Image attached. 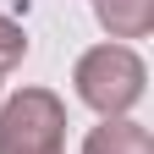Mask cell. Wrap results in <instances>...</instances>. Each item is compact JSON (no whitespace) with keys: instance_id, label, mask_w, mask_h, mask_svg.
<instances>
[{"instance_id":"277c9868","label":"cell","mask_w":154,"mask_h":154,"mask_svg":"<svg viewBox=\"0 0 154 154\" xmlns=\"http://www.w3.org/2000/svg\"><path fill=\"white\" fill-rule=\"evenodd\" d=\"M94 17L110 33V44H127L154 28V0H94Z\"/></svg>"},{"instance_id":"3957f363","label":"cell","mask_w":154,"mask_h":154,"mask_svg":"<svg viewBox=\"0 0 154 154\" xmlns=\"http://www.w3.org/2000/svg\"><path fill=\"white\" fill-rule=\"evenodd\" d=\"M83 154H154V132L132 116H116V121H99L83 138Z\"/></svg>"},{"instance_id":"7a4b0ae2","label":"cell","mask_w":154,"mask_h":154,"mask_svg":"<svg viewBox=\"0 0 154 154\" xmlns=\"http://www.w3.org/2000/svg\"><path fill=\"white\" fill-rule=\"evenodd\" d=\"M0 154H66V105L50 88L0 99Z\"/></svg>"},{"instance_id":"6da1fadb","label":"cell","mask_w":154,"mask_h":154,"mask_svg":"<svg viewBox=\"0 0 154 154\" xmlns=\"http://www.w3.org/2000/svg\"><path fill=\"white\" fill-rule=\"evenodd\" d=\"M72 88H77V99L88 110H99L105 121H116V116H132V105L143 99L149 66H143V55L132 44H94V50L77 55Z\"/></svg>"},{"instance_id":"5b68a950","label":"cell","mask_w":154,"mask_h":154,"mask_svg":"<svg viewBox=\"0 0 154 154\" xmlns=\"http://www.w3.org/2000/svg\"><path fill=\"white\" fill-rule=\"evenodd\" d=\"M22 55H28V33L17 17H0V77H6L11 66H22Z\"/></svg>"}]
</instances>
